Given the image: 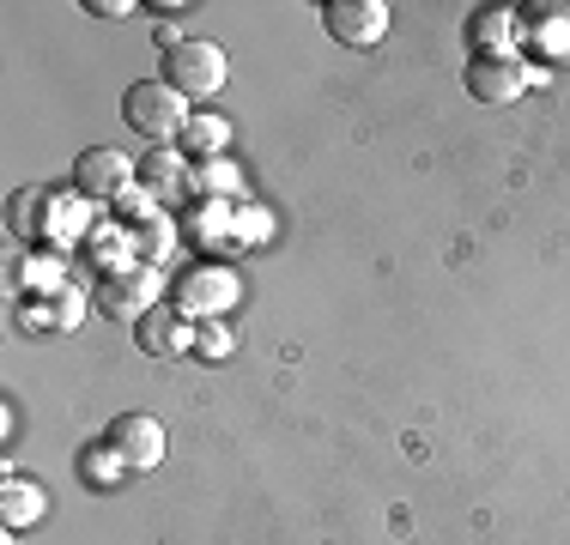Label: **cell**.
<instances>
[{
    "instance_id": "obj_1",
    "label": "cell",
    "mask_w": 570,
    "mask_h": 545,
    "mask_svg": "<svg viewBox=\"0 0 570 545\" xmlns=\"http://www.w3.org/2000/svg\"><path fill=\"white\" fill-rule=\"evenodd\" d=\"M188 98L183 91H170L165 79H134L128 91H121V121H128L134 133H146V140H183V128H188Z\"/></svg>"
},
{
    "instance_id": "obj_2",
    "label": "cell",
    "mask_w": 570,
    "mask_h": 545,
    "mask_svg": "<svg viewBox=\"0 0 570 545\" xmlns=\"http://www.w3.org/2000/svg\"><path fill=\"white\" fill-rule=\"evenodd\" d=\"M225 73H230L225 49L207 43V37H188L183 49H170L165 61H158V79H165L170 91H183V98H219Z\"/></svg>"
},
{
    "instance_id": "obj_3",
    "label": "cell",
    "mask_w": 570,
    "mask_h": 545,
    "mask_svg": "<svg viewBox=\"0 0 570 545\" xmlns=\"http://www.w3.org/2000/svg\"><path fill=\"white\" fill-rule=\"evenodd\" d=\"M468 91L480 103H492V109H504V103H515L528 86H540V67L528 61V54H473L468 61Z\"/></svg>"
},
{
    "instance_id": "obj_4",
    "label": "cell",
    "mask_w": 570,
    "mask_h": 545,
    "mask_svg": "<svg viewBox=\"0 0 570 545\" xmlns=\"http://www.w3.org/2000/svg\"><path fill=\"white\" fill-rule=\"evenodd\" d=\"M91 304H98V316L134 327L146 309H158V272L153 267H116V272H104L98 291H91Z\"/></svg>"
},
{
    "instance_id": "obj_5",
    "label": "cell",
    "mask_w": 570,
    "mask_h": 545,
    "mask_svg": "<svg viewBox=\"0 0 570 545\" xmlns=\"http://www.w3.org/2000/svg\"><path fill=\"white\" fill-rule=\"evenodd\" d=\"M230 304H237V272L230 267L200 261L176 279V309H183L188 321H213V316H225Z\"/></svg>"
},
{
    "instance_id": "obj_6",
    "label": "cell",
    "mask_w": 570,
    "mask_h": 545,
    "mask_svg": "<svg viewBox=\"0 0 570 545\" xmlns=\"http://www.w3.org/2000/svg\"><path fill=\"white\" fill-rule=\"evenodd\" d=\"M104 443L121 455L128 473H153L158 460H165V425H158L153 413H116L110 430H104Z\"/></svg>"
},
{
    "instance_id": "obj_7",
    "label": "cell",
    "mask_w": 570,
    "mask_h": 545,
    "mask_svg": "<svg viewBox=\"0 0 570 545\" xmlns=\"http://www.w3.org/2000/svg\"><path fill=\"white\" fill-rule=\"evenodd\" d=\"M322 24L346 49H376L389 37V7L383 0H322Z\"/></svg>"
},
{
    "instance_id": "obj_8",
    "label": "cell",
    "mask_w": 570,
    "mask_h": 545,
    "mask_svg": "<svg viewBox=\"0 0 570 545\" xmlns=\"http://www.w3.org/2000/svg\"><path fill=\"white\" fill-rule=\"evenodd\" d=\"M134 182H140V164L110 152V146H91V152L73 164V188L91 200H121V195H134Z\"/></svg>"
},
{
    "instance_id": "obj_9",
    "label": "cell",
    "mask_w": 570,
    "mask_h": 545,
    "mask_svg": "<svg viewBox=\"0 0 570 545\" xmlns=\"http://www.w3.org/2000/svg\"><path fill=\"white\" fill-rule=\"evenodd\" d=\"M134 339H140V351H153V358H183V351H195V321L176 304H158L134 321Z\"/></svg>"
},
{
    "instance_id": "obj_10",
    "label": "cell",
    "mask_w": 570,
    "mask_h": 545,
    "mask_svg": "<svg viewBox=\"0 0 570 545\" xmlns=\"http://www.w3.org/2000/svg\"><path fill=\"white\" fill-rule=\"evenodd\" d=\"M522 54L528 61H570V7H528Z\"/></svg>"
},
{
    "instance_id": "obj_11",
    "label": "cell",
    "mask_w": 570,
    "mask_h": 545,
    "mask_svg": "<svg viewBox=\"0 0 570 545\" xmlns=\"http://www.w3.org/2000/svg\"><path fill=\"white\" fill-rule=\"evenodd\" d=\"M468 49L473 54H522V19H515V7H480L473 12Z\"/></svg>"
},
{
    "instance_id": "obj_12",
    "label": "cell",
    "mask_w": 570,
    "mask_h": 545,
    "mask_svg": "<svg viewBox=\"0 0 570 545\" xmlns=\"http://www.w3.org/2000/svg\"><path fill=\"white\" fill-rule=\"evenodd\" d=\"M43 509H49V490L37 479H12V473L0 479V522H7V534L43 522Z\"/></svg>"
},
{
    "instance_id": "obj_13",
    "label": "cell",
    "mask_w": 570,
    "mask_h": 545,
    "mask_svg": "<svg viewBox=\"0 0 570 545\" xmlns=\"http://www.w3.org/2000/svg\"><path fill=\"white\" fill-rule=\"evenodd\" d=\"M225 146H230V121H225V116H207V109H195V116H188V128H183V158L207 164V158H219Z\"/></svg>"
},
{
    "instance_id": "obj_14",
    "label": "cell",
    "mask_w": 570,
    "mask_h": 545,
    "mask_svg": "<svg viewBox=\"0 0 570 545\" xmlns=\"http://www.w3.org/2000/svg\"><path fill=\"white\" fill-rule=\"evenodd\" d=\"M183 182H188V164H183V152H165V146H158V152H146L140 158V188L146 195H183Z\"/></svg>"
},
{
    "instance_id": "obj_15",
    "label": "cell",
    "mask_w": 570,
    "mask_h": 545,
    "mask_svg": "<svg viewBox=\"0 0 570 545\" xmlns=\"http://www.w3.org/2000/svg\"><path fill=\"white\" fill-rule=\"evenodd\" d=\"M79 479H86L91 490H116L121 479H128V467H121V455L110 443H91L86 455H79Z\"/></svg>"
},
{
    "instance_id": "obj_16",
    "label": "cell",
    "mask_w": 570,
    "mask_h": 545,
    "mask_svg": "<svg viewBox=\"0 0 570 545\" xmlns=\"http://www.w3.org/2000/svg\"><path fill=\"white\" fill-rule=\"evenodd\" d=\"M188 182L200 188V195H237V164H225V158H207V164H188Z\"/></svg>"
},
{
    "instance_id": "obj_17",
    "label": "cell",
    "mask_w": 570,
    "mask_h": 545,
    "mask_svg": "<svg viewBox=\"0 0 570 545\" xmlns=\"http://www.w3.org/2000/svg\"><path fill=\"white\" fill-rule=\"evenodd\" d=\"M230 346H237V334L225 327V316H213V321H195V358L219 364V358H230Z\"/></svg>"
},
{
    "instance_id": "obj_18",
    "label": "cell",
    "mask_w": 570,
    "mask_h": 545,
    "mask_svg": "<svg viewBox=\"0 0 570 545\" xmlns=\"http://www.w3.org/2000/svg\"><path fill=\"white\" fill-rule=\"evenodd\" d=\"M170 242H176V237H170V225H165L158 212H153V218H140V230H134V255L146 249V261H165Z\"/></svg>"
},
{
    "instance_id": "obj_19",
    "label": "cell",
    "mask_w": 570,
    "mask_h": 545,
    "mask_svg": "<svg viewBox=\"0 0 570 545\" xmlns=\"http://www.w3.org/2000/svg\"><path fill=\"white\" fill-rule=\"evenodd\" d=\"M86 12H98V19H128V0H86Z\"/></svg>"
},
{
    "instance_id": "obj_20",
    "label": "cell",
    "mask_w": 570,
    "mask_h": 545,
    "mask_svg": "<svg viewBox=\"0 0 570 545\" xmlns=\"http://www.w3.org/2000/svg\"><path fill=\"white\" fill-rule=\"evenodd\" d=\"M56 304H61V309H56V316H61V327H73V321H79V309H86V304H79V291H61Z\"/></svg>"
},
{
    "instance_id": "obj_21",
    "label": "cell",
    "mask_w": 570,
    "mask_h": 545,
    "mask_svg": "<svg viewBox=\"0 0 570 545\" xmlns=\"http://www.w3.org/2000/svg\"><path fill=\"white\" fill-rule=\"evenodd\" d=\"M0 545H19V534H0Z\"/></svg>"
}]
</instances>
